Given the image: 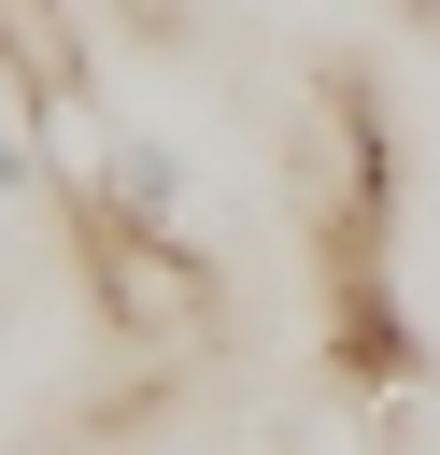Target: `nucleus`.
I'll return each mask as SVG.
<instances>
[{
  "instance_id": "423d86ee",
  "label": "nucleus",
  "mask_w": 440,
  "mask_h": 455,
  "mask_svg": "<svg viewBox=\"0 0 440 455\" xmlns=\"http://www.w3.org/2000/svg\"><path fill=\"white\" fill-rule=\"evenodd\" d=\"M43 185V128H0V199H28Z\"/></svg>"
},
{
  "instance_id": "39448f33",
  "label": "nucleus",
  "mask_w": 440,
  "mask_h": 455,
  "mask_svg": "<svg viewBox=\"0 0 440 455\" xmlns=\"http://www.w3.org/2000/svg\"><path fill=\"white\" fill-rule=\"evenodd\" d=\"M85 185H99L114 213H142V228H185V156H170V142H142V128H114Z\"/></svg>"
},
{
  "instance_id": "7ed1b4c3",
  "label": "nucleus",
  "mask_w": 440,
  "mask_h": 455,
  "mask_svg": "<svg viewBox=\"0 0 440 455\" xmlns=\"http://www.w3.org/2000/svg\"><path fill=\"white\" fill-rule=\"evenodd\" d=\"M312 228H383L397 242V128H383V85L355 57L312 71Z\"/></svg>"
},
{
  "instance_id": "f03ea898",
  "label": "nucleus",
  "mask_w": 440,
  "mask_h": 455,
  "mask_svg": "<svg viewBox=\"0 0 440 455\" xmlns=\"http://www.w3.org/2000/svg\"><path fill=\"white\" fill-rule=\"evenodd\" d=\"M312 270H326V370L355 398H412L426 341H412V299H397V242L383 228H312Z\"/></svg>"
},
{
  "instance_id": "20e7f679",
  "label": "nucleus",
  "mask_w": 440,
  "mask_h": 455,
  "mask_svg": "<svg viewBox=\"0 0 440 455\" xmlns=\"http://www.w3.org/2000/svg\"><path fill=\"white\" fill-rule=\"evenodd\" d=\"M0 85H14V114H28L43 142H85V128H99V85H85V28H71V0H0Z\"/></svg>"
},
{
  "instance_id": "0eeeda50",
  "label": "nucleus",
  "mask_w": 440,
  "mask_h": 455,
  "mask_svg": "<svg viewBox=\"0 0 440 455\" xmlns=\"http://www.w3.org/2000/svg\"><path fill=\"white\" fill-rule=\"evenodd\" d=\"M397 28H426V43H440V0H397Z\"/></svg>"
},
{
  "instance_id": "f257e3e1",
  "label": "nucleus",
  "mask_w": 440,
  "mask_h": 455,
  "mask_svg": "<svg viewBox=\"0 0 440 455\" xmlns=\"http://www.w3.org/2000/svg\"><path fill=\"white\" fill-rule=\"evenodd\" d=\"M71 256H85V299H99V327H114V341H142V355H199V341H213V313H227L213 256H199L185 228H142V213H114L99 185H71Z\"/></svg>"
}]
</instances>
